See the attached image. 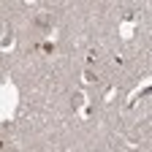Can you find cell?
Returning a JSON list of instances; mask_svg holds the SVG:
<instances>
[{"label": "cell", "mask_w": 152, "mask_h": 152, "mask_svg": "<svg viewBox=\"0 0 152 152\" xmlns=\"http://www.w3.org/2000/svg\"><path fill=\"white\" fill-rule=\"evenodd\" d=\"M49 22H52V16H49L46 11H41V14L35 16V25H38V27H49Z\"/></svg>", "instance_id": "cell-1"}]
</instances>
